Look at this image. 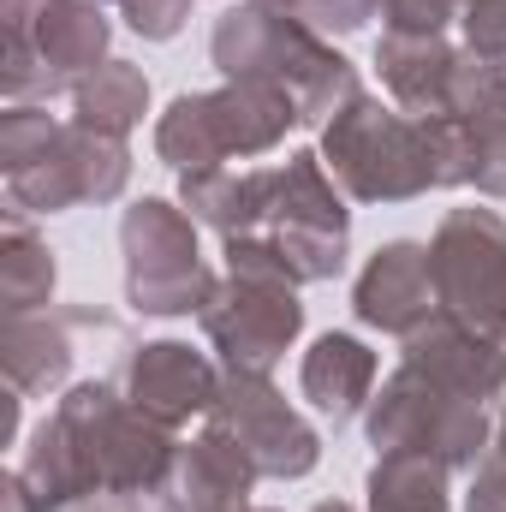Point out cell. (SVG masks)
<instances>
[{
	"instance_id": "1",
	"label": "cell",
	"mask_w": 506,
	"mask_h": 512,
	"mask_svg": "<svg viewBox=\"0 0 506 512\" xmlns=\"http://www.w3.org/2000/svg\"><path fill=\"white\" fill-rule=\"evenodd\" d=\"M209 54H215V66L227 78H268V84H280L298 102L304 126H328L352 96H364L358 90V66L346 54H334L310 24H298L286 12H268V6L221 12Z\"/></svg>"
},
{
	"instance_id": "2",
	"label": "cell",
	"mask_w": 506,
	"mask_h": 512,
	"mask_svg": "<svg viewBox=\"0 0 506 512\" xmlns=\"http://www.w3.org/2000/svg\"><path fill=\"white\" fill-rule=\"evenodd\" d=\"M54 423L66 429L90 495H143L161 489L167 465H173V429L143 417L114 382H78L60 405Z\"/></svg>"
},
{
	"instance_id": "3",
	"label": "cell",
	"mask_w": 506,
	"mask_h": 512,
	"mask_svg": "<svg viewBox=\"0 0 506 512\" xmlns=\"http://www.w3.org/2000/svg\"><path fill=\"white\" fill-rule=\"evenodd\" d=\"M322 167L358 203H411L435 185L429 120H411L370 96H352L322 126Z\"/></svg>"
},
{
	"instance_id": "4",
	"label": "cell",
	"mask_w": 506,
	"mask_h": 512,
	"mask_svg": "<svg viewBox=\"0 0 506 512\" xmlns=\"http://www.w3.org/2000/svg\"><path fill=\"white\" fill-rule=\"evenodd\" d=\"M120 245H126V298L143 316H191L221 286L209 274V262L197 256L191 209H179L167 197L131 203L120 221Z\"/></svg>"
},
{
	"instance_id": "5",
	"label": "cell",
	"mask_w": 506,
	"mask_h": 512,
	"mask_svg": "<svg viewBox=\"0 0 506 512\" xmlns=\"http://www.w3.org/2000/svg\"><path fill=\"white\" fill-rule=\"evenodd\" d=\"M370 441L376 453H435L447 471L453 465L477 471V459L495 447V429L477 399H459L441 382H429L417 364H399L370 405Z\"/></svg>"
},
{
	"instance_id": "6",
	"label": "cell",
	"mask_w": 506,
	"mask_h": 512,
	"mask_svg": "<svg viewBox=\"0 0 506 512\" xmlns=\"http://www.w3.org/2000/svg\"><path fill=\"white\" fill-rule=\"evenodd\" d=\"M429 274L447 322L506 340V221L495 209H453L435 227Z\"/></svg>"
},
{
	"instance_id": "7",
	"label": "cell",
	"mask_w": 506,
	"mask_h": 512,
	"mask_svg": "<svg viewBox=\"0 0 506 512\" xmlns=\"http://www.w3.org/2000/svg\"><path fill=\"white\" fill-rule=\"evenodd\" d=\"M298 274V286L310 280H334L346 268L352 245V215L322 167V155H292L286 167H274V203H268V227H262Z\"/></svg>"
},
{
	"instance_id": "8",
	"label": "cell",
	"mask_w": 506,
	"mask_h": 512,
	"mask_svg": "<svg viewBox=\"0 0 506 512\" xmlns=\"http://www.w3.org/2000/svg\"><path fill=\"white\" fill-rule=\"evenodd\" d=\"M197 316H203V334L221 352V364L239 376H268L304 328L298 286H268V280H245V274H227Z\"/></svg>"
},
{
	"instance_id": "9",
	"label": "cell",
	"mask_w": 506,
	"mask_h": 512,
	"mask_svg": "<svg viewBox=\"0 0 506 512\" xmlns=\"http://www.w3.org/2000/svg\"><path fill=\"white\" fill-rule=\"evenodd\" d=\"M126 179H131L126 137H108V131L66 120L54 149L36 167L12 173L6 191L24 215H60V209H78V203H114L126 191Z\"/></svg>"
},
{
	"instance_id": "10",
	"label": "cell",
	"mask_w": 506,
	"mask_h": 512,
	"mask_svg": "<svg viewBox=\"0 0 506 512\" xmlns=\"http://www.w3.org/2000/svg\"><path fill=\"white\" fill-rule=\"evenodd\" d=\"M209 423L227 429V435L251 453V465L262 471V477H280V483L310 477L316 459H322L316 429H310V423H304L274 387H268V376H239V370H227Z\"/></svg>"
},
{
	"instance_id": "11",
	"label": "cell",
	"mask_w": 506,
	"mask_h": 512,
	"mask_svg": "<svg viewBox=\"0 0 506 512\" xmlns=\"http://www.w3.org/2000/svg\"><path fill=\"white\" fill-rule=\"evenodd\" d=\"M221 382L227 376L203 352H191L185 340H149L126 364V399L167 429H179L191 417H209L215 399H221Z\"/></svg>"
},
{
	"instance_id": "12",
	"label": "cell",
	"mask_w": 506,
	"mask_h": 512,
	"mask_svg": "<svg viewBox=\"0 0 506 512\" xmlns=\"http://www.w3.org/2000/svg\"><path fill=\"white\" fill-rule=\"evenodd\" d=\"M262 477L251 465V453L227 435V429H203L191 447L173 453L161 489H155V507L161 512H239L251 507V483Z\"/></svg>"
},
{
	"instance_id": "13",
	"label": "cell",
	"mask_w": 506,
	"mask_h": 512,
	"mask_svg": "<svg viewBox=\"0 0 506 512\" xmlns=\"http://www.w3.org/2000/svg\"><path fill=\"white\" fill-rule=\"evenodd\" d=\"M352 310H358V322H370L381 334H399V340H411L417 328H429L441 316L435 274H429V245H411V239L381 245L370 256V268L358 274Z\"/></svg>"
},
{
	"instance_id": "14",
	"label": "cell",
	"mask_w": 506,
	"mask_h": 512,
	"mask_svg": "<svg viewBox=\"0 0 506 512\" xmlns=\"http://www.w3.org/2000/svg\"><path fill=\"white\" fill-rule=\"evenodd\" d=\"M405 364H417L429 382H441L459 399H477V405L506 393V346L447 322V316H435L429 328H417L405 340Z\"/></svg>"
},
{
	"instance_id": "15",
	"label": "cell",
	"mask_w": 506,
	"mask_h": 512,
	"mask_svg": "<svg viewBox=\"0 0 506 512\" xmlns=\"http://www.w3.org/2000/svg\"><path fill=\"white\" fill-rule=\"evenodd\" d=\"M376 66L381 84L393 90V102L411 114V120H441L453 114V66H459V48L447 36H405V30H387L376 42Z\"/></svg>"
},
{
	"instance_id": "16",
	"label": "cell",
	"mask_w": 506,
	"mask_h": 512,
	"mask_svg": "<svg viewBox=\"0 0 506 512\" xmlns=\"http://www.w3.org/2000/svg\"><path fill=\"white\" fill-rule=\"evenodd\" d=\"M6 36H30L60 90H78L96 66H108V18H102V0H54L30 30H6Z\"/></svg>"
},
{
	"instance_id": "17",
	"label": "cell",
	"mask_w": 506,
	"mask_h": 512,
	"mask_svg": "<svg viewBox=\"0 0 506 512\" xmlns=\"http://www.w3.org/2000/svg\"><path fill=\"white\" fill-rule=\"evenodd\" d=\"M209 108H215V131L227 143V161L233 155H268L292 126H304L298 102L268 78H227V90H209Z\"/></svg>"
},
{
	"instance_id": "18",
	"label": "cell",
	"mask_w": 506,
	"mask_h": 512,
	"mask_svg": "<svg viewBox=\"0 0 506 512\" xmlns=\"http://www.w3.org/2000/svg\"><path fill=\"white\" fill-rule=\"evenodd\" d=\"M179 203L191 209V221L215 227L221 239H251V233L268 227L274 167H262V173H227V167L185 173V179H179Z\"/></svg>"
},
{
	"instance_id": "19",
	"label": "cell",
	"mask_w": 506,
	"mask_h": 512,
	"mask_svg": "<svg viewBox=\"0 0 506 512\" xmlns=\"http://www.w3.org/2000/svg\"><path fill=\"white\" fill-rule=\"evenodd\" d=\"M72 328H78V316H48V310L6 316L0 364H6L12 393H54L72 376Z\"/></svg>"
},
{
	"instance_id": "20",
	"label": "cell",
	"mask_w": 506,
	"mask_h": 512,
	"mask_svg": "<svg viewBox=\"0 0 506 512\" xmlns=\"http://www.w3.org/2000/svg\"><path fill=\"white\" fill-rule=\"evenodd\" d=\"M298 387H304V399H310L322 417L352 423L358 405H364L370 387H376V352H370L364 340H352V334H322V340L304 352Z\"/></svg>"
},
{
	"instance_id": "21",
	"label": "cell",
	"mask_w": 506,
	"mask_h": 512,
	"mask_svg": "<svg viewBox=\"0 0 506 512\" xmlns=\"http://www.w3.org/2000/svg\"><path fill=\"white\" fill-rule=\"evenodd\" d=\"M72 120L90 131H108V137H126L143 114H149V78L131 66V60H108L96 66L78 90H72Z\"/></svg>"
},
{
	"instance_id": "22",
	"label": "cell",
	"mask_w": 506,
	"mask_h": 512,
	"mask_svg": "<svg viewBox=\"0 0 506 512\" xmlns=\"http://www.w3.org/2000/svg\"><path fill=\"white\" fill-rule=\"evenodd\" d=\"M0 298L6 316H30L54 298V251L30 233L24 209L6 215V239H0Z\"/></svg>"
},
{
	"instance_id": "23",
	"label": "cell",
	"mask_w": 506,
	"mask_h": 512,
	"mask_svg": "<svg viewBox=\"0 0 506 512\" xmlns=\"http://www.w3.org/2000/svg\"><path fill=\"white\" fill-rule=\"evenodd\" d=\"M370 512H447V465L435 453H381L370 471Z\"/></svg>"
},
{
	"instance_id": "24",
	"label": "cell",
	"mask_w": 506,
	"mask_h": 512,
	"mask_svg": "<svg viewBox=\"0 0 506 512\" xmlns=\"http://www.w3.org/2000/svg\"><path fill=\"white\" fill-rule=\"evenodd\" d=\"M155 155H161L167 167H179V179H185V173H209V167L227 161V143H221V131H215L209 96H179V102L161 114V126H155Z\"/></svg>"
},
{
	"instance_id": "25",
	"label": "cell",
	"mask_w": 506,
	"mask_h": 512,
	"mask_svg": "<svg viewBox=\"0 0 506 512\" xmlns=\"http://www.w3.org/2000/svg\"><path fill=\"white\" fill-rule=\"evenodd\" d=\"M60 120L48 114V108H6L0 114V167H6V179L12 173H24V167H36L48 149H54V137H60Z\"/></svg>"
},
{
	"instance_id": "26",
	"label": "cell",
	"mask_w": 506,
	"mask_h": 512,
	"mask_svg": "<svg viewBox=\"0 0 506 512\" xmlns=\"http://www.w3.org/2000/svg\"><path fill=\"white\" fill-rule=\"evenodd\" d=\"M459 120H465V114H459ZM465 126H471V149H477L471 185H477L483 197H506V96L489 102L483 114H471Z\"/></svg>"
},
{
	"instance_id": "27",
	"label": "cell",
	"mask_w": 506,
	"mask_h": 512,
	"mask_svg": "<svg viewBox=\"0 0 506 512\" xmlns=\"http://www.w3.org/2000/svg\"><path fill=\"white\" fill-rule=\"evenodd\" d=\"M381 12V0H298V24H310L316 36H352Z\"/></svg>"
},
{
	"instance_id": "28",
	"label": "cell",
	"mask_w": 506,
	"mask_h": 512,
	"mask_svg": "<svg viewBox=\"0 0 506 512\" xmlns=\"http://www.w3.org/2000/svg\"><path fill=\"white\" fill-rule=\"evenodd\" d=\"M465 0H381V18L387 30H405V36H441L453 18H459Z\"/></svg>"
},
{
	"instance_id": "29",
	"label": "cell",
	"mask_w": 506,
	"mask_h": 512,
	"mask_svg": "<svg viewBox=\"0 0 506 512\" xmlns=\"http://www.w3.org/2000/svg\"><path fill=\"white\" fill-rule=\"evenodd\" d=\"M459 24H465V48L506 60V0H465Z\"/></svg>"
},
{
	"instance_id": "30",
	"label": "cell",
	"mask_w": 506,
	"mask_h": 512,
	"mask_svg": "<svg viewBox=\"0 0 506 512\" xmlns=\"http://www.w3.org/2000/svg\"><path fill=\"white\" fill-rule=\"evenodd\" d=\"M114 6L126 12L131 30L149 36V42H173L185 30V18H191V0H114Z\"/></svg>"
},
{
	"instance_id": "31",
	"label": "cell",
	"mask_w": 506,
	"mask_h": 512,
	"mask_svg": "<svg viewBox=\"0 0 506 512\" xmlns=\"http://www.w3.org/2000/svg\"><path fill=\"white\" fill-rule=\"evenodd\" d=\"M465 512H506V447H501V441H495V447L477 459Z\"/></svg>"
},
{
	"instance_id": "32",
	"label": "cell",
	"mask_w": 506,
	"mask_h": 512,
	"mask_svg": "<svg viewBox=\"0 0 506 512\" xmlns=\"http://www.w3.org/2000/svg\"><path fill=\"white\" fill-rule=\"evenodd\" d=\"M48 6H54V0H0V24H6V30H30Z\"/></svg>"
},
{
	"instance_id": "33",
	"label": "cell",
	"mask_w": 506,
	"mask_h": 512,
	"mask_svg": "<svg viewBox=\"0 0 506 512\" xmlns=\"http://www.w3.org/2000/svg\"><path fill=\"white\" fill-rule=\"evenodd\" d=\"M84 512H143L131 495H96V507H84Z\"/></svg>"
},
{
	"instance_id": "34",
	"label": "cell",
	"mask_w": 506,
	"mask_h": 512,
	"mask_svg": "<svg viewBox=\"0 0 506 512\" xmlns=\"http://www.w3.org/2000/svg\"><path fill=\"white\" fill-rule=\"evenodd\" d=\"M251 6H268V12H286V18H298V0H251Z\"/></svg>"
},
{
	"instance_id": "35",
	"label": "cell",
	"mask_w": 506,
	"mask_h": 512,
	"mask_svg": "<svg viewBox=\"0 0 506 512\" xmlns=\"http://www.w3.org/2000/svg\"><path fill=\"white\" fill-rule=\"evenodd\" d=\"M310 512H352L346 501H322V507H310Z\"/></svg>"
},
{
	"instance_id": "36",
	"label": "cell",
	"mask_w": 506,
	"mask_h": 512,
	"mask_svg": "<svg viewBox=\"0 0 506 512\" xmlns=\"http://www.w3.org/2000/svg\"><path fill=\"white\" fill-rule=\"evenodd\" d=\"M495 441L506 447V393H501V429H495Z\"/></svg>"
},
{
	"instance_id": "37",
	"label": "cell",
	"mask_w": 506,
	"mask_h": 512,
	"mask_svg": "<svg viewBox=\"0 0 506 512\" xmlns=\"http://www.w3.org/2000/svg\"><path fill=\"white\" fill-rule=\"evenodd\" d=\"M239 512H274V507H239Z\"/></svg>"
},
{
	"instance_id": "38",
	"label": "cell",
	"mask_w": 506,
	"mask_h": 512,
	"mask_svg": "<svg viewBox=\"0 0 506 512\" xmlns=\"http://www.w3.org/2000/svg\"><path fill=\"white\" fill-rule=\"evenodd\" d=\"M501 346H506V340H501Z\"/></svg>"
}]
</instances>
